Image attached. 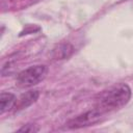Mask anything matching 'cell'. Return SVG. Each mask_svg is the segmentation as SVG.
<instances>
[{"label": "cell", "mask_w": 133, "mask_h": 133, "mask_svg": "<svg viewBox=\"0 0 133 133\" xmlns=\"http://www.w3.org/2000/svg\"><path fill=\"white\" fill-rule=\"evenodd\" d=\"M131 98V88L126 83H118L101 94L96 108L103 114L125 106Z\"/></svg>", "instance_id": "cell-1"}, {"label": "cell", "mask_w": 133, "mask_h": 133, "mask_svg": "<svg viewBox=\"0 0 133 133\" xmlns=\"http://www.w3.org/2000/svg\"><path fill=\"white\" fill-rule=\"evenodd\" d=\"M48 69L44 64L29 66L17 76V83L22 87H30L41 82L47 75Z\"/></svg>", "instance_id": "cell-2"}, {"label": "cell", "mask_w": 133, "mask_h": 133, "mask_svg": "<svg viewBox=\"0 0 133 133\" xmlns=\"http://www.w3.org/2000/svg\"><path fill=\"white\" fill-rule=\"evenodd\" d=\"M103 115L102 112H100L96 107L89 111L84 112L83 114H80L78 116H76L75 118L71 119L68 123V127L72 128V129H78V128H82V127H87L90 125H94L96 123H98L101 118V116Z\"/></svg>", "instance_id": "cell-3"}, {"label": "cell", "mask_w": 133, "mask_h": 133, "mask_svg": "<svg viewBox=\"0 0 133 133\" xmlns=\"http://www.w3.org/2000/svg\"><path fill=\"white\" fill-rule=\"evenodd\" d=\"M38 97H39L38 90H36V89L28 90V91H26L25 94H23V95L18 99V101H16V104H15L14 108H16L17 110L27 108L28 106L32 105V104L38 99Z\"/></svg>", "instance_id": "cell-4"}, {"label": "cell", "mask_w": 133, "mask_h": 133, "mask_svg": "<svg viewBox=\"0 0 133 133\" xmlns=\"http://www.w3.org/2000/svg\"><path fill=\"white\" fill-rule=\"evenodd\" d=\"M16 96L10 92H2L0 96V113H4L5 111L14 108L16 104Z\"/></svg>", "instance_id": "cell-5"}, {"label": "cell", "mask_w": 133, "mask_h": 133, "mask_svg": "<svg viewBox=\"0 0 133 133\" xmlns=\"http://www.w3.org/2000/svg\"><path fill=\"white\" fill-rule=\"evenodd\" d=\"M73 51H74V48L71 44L63 43V44L58 45L53 50V57L55 59H64V58H68L69 56H71Z\"/></svg>", "instance_id": "cell-6"}, {"label": "cell", "mask_w": 133, "mask_h": 133, "mask_svg": "<svg viewBox=\"0 0 133 133\" xmlns=\"http://www.w3.org/2000/svg\"><path fill=\"white\" fill-rule=\"evenodd\" d=\"M19 131H23V132H36V131H38V128H34L33 125H25L23 128L19 129Z\"/></svg>", "instance_id": "cell-7"}]
</instances>
